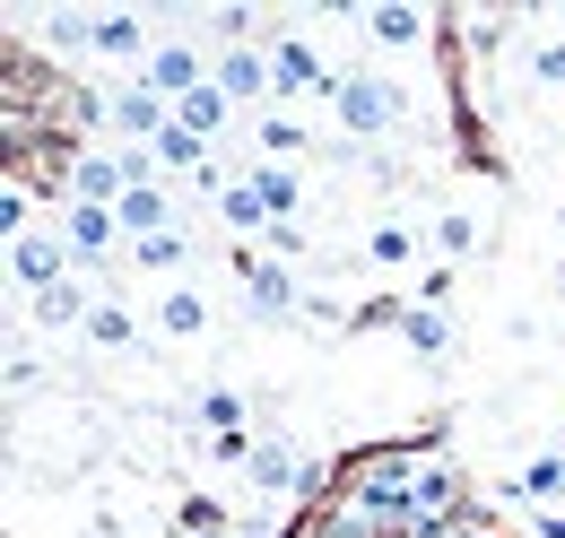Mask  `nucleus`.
I'll use <instances>...</instances> for the list:
<instances>
[{"instance_id":"1","label":"nucleus","mask_w":565,"mask_h":538,"mask_svg":"<svg viewBox=\"0 0 565 538\" xmlns=\"http://www.w3.org/2000/svg\"><path fill=\"white\" fill-rule=\"evenodd\" d=\"M331 122H340V139H349V148H365V139L409 131V122H418V105H409V87H401L392 69H374V62H340Z\"/></svg>"},{"instance_id":"2","label":"nucleus","mask_w":565,"mask_h":538,"mask_svg":"<svg viewBox=\"0 0 565 538\" xmlns=\"http://www.w3.org/2000/svg\"><path fill=\"white\" fill-rule=\"evenodd\" d=\"M305 278L287 261H270L262 244H235V304H244V322H262V331H287V322H305Z\"/></svg>"},{"instance_id":"3","label":"nucleus","mask_w":565,"mask_h":538,"mask_svg":"<svg viewBox=\"0 0 565 538\" xmlns=\"http://www.w3.org/2000/svg\"><path fill=\"white\" fill-rule=\"evenodd\" d=\"M270 69H279L287 105H331V96H340V62H331L313 35H296V26H270Z\"/></svg>"},{"instance_id":"4","label":"nucleus","mask_w":565,"mask_h":538,"mask_svg":"<svg viewBox=\"0 0 565 538\" xmlns=\"http://www.w3.org/2000/svg\"><path fill=\"white\" fill-rule=\"evenodd\" d=\"M53 226L71 235L78 278H87V287H105V278H114V261L131 252V244H122V217H114V208H96V201H62V217H53Z\"/></svg>"},{"instance_id":"5","label":"nucleus","mask_w":565,"mask_h":538,"mask_svg":"<svg viewBox=\"0 0 565 538\" xmlns=\"http://www.w3.org/2000/svg\"><path fill=\"white\" fill-rule=\"evenodd\" d=\"M96 122L122 139V148H148V139L174 122V105H166L148 78H114V87H96Z\"/></svg>"},{"instance_id":"6","label":"nucleus","mask_w":565,"mask_h":538,"mask_svg":"<svg viewBox=\"0 0 565 538\" xmlns=\"http://www.w3.org/2000/svg\"><path fill=\"white\" fill-rule=\"evenodd\" d=\"M78 278V252L62 226H26L18 244H9V287L18 295H44V287H71Z\"/></svg>"},{"instance_id":"7","label":"nucleus","mask_w":565,"mask_h":538,"mask_svg":"<svg viewBox=\"0 0 565 538\" xmlns=\"http://www.w3.org/2000/svg\"><path fill=\"white\" fill-rule=\"evenodd\" d=\"M140 78L166 96V105H183V96H201V87H210V53H201L183 26H157V53H148Z\"/></svg>"},{"instance_id":"8","label":"nucleus","mask_w":565,"mask_h":538,"mask_svg":"<svg viewBox=\"0 0 565 538\" xmlns=\"http://www.w3.org/2000/svg\"><path fill=\"white\" fill-rule=\"evenodd\" d=\"M244 157H270V165H296V157H322V139L305 131V114L270 105V114H253V122H244Z\"/></svg>"},{"instance_id":"9","label":"nucleus","mask_w":565,"mask_h":538,"mask_svg":"<svg viewBox=\"0 0 565 538\" xmlns=\"http://www.w3.org/2000/svg\"><path fill=\"white\" fill-rule=\"evenodd\" d=\"M253 495H296V486H313V461H305V452H296V434H279V426H270V434H262V443H253Z\"/></svg>"},{"instance_id":"10","label":"nucleus","mask_w":565,"mask_h":538,"mask_svg":"<svg viewBox=\"0 0 565 538\" xmlns=\"http://www.w3.org/2000/svg\"><path fill=\"white\" fill-rule=\"evenodd\" d=\"M105 304V287H87V278H71V287H44V295H26V331H87V313Z\"/></svg>"},{"instance_id":"11","label":"nucleus","mask_w":565,"mask_h":538,"mask_svg":"<svg viewBox=\"0 0 565 538\" xmlns=\"http://www.w3.org/2000/svg\"><path fill=\"white\" fill-rule=\"evenodd\" d=\"M356 35H365L374 53H418V44H435L444 26H435L426 9H365V18H356Z\"/></svg>"},{"instance_id":"12","label":"nucleus","mask_w":565,"mask_h":538,"mask_svg":"<svg viewBox=\"0 0 565 538\" xmlns=\"http://www.w3.org/2000/svg\"><path fill=\"white\" fill-rule=\"evenodd\" d=\"M244 183H253V201L270 208V226H296V208H305V174H296V165L244 157Z\"/></svg>"},{"instance_id":"13","label":"nucleus","mask_w":565,"mask_h":538,"mask_svg":"<svg viewBox=\"0 0 565 538\" xmlns=\"http://www.w3.org/2000/svg\"><path fill=\"white\" fill-rule=\"evenodd\" d=\"M122 192H131V183H122V157H114V148H71V201L114 208Z\"/></svg>"},{"instance_id":"14","label":"nucleus","mask_w":565,"mask_h":538,"mask_svg":"<svg viewBox=\"0 0 565 538\" xmlns=\"http://www.w3.org/2000/svg\"><path fill=\"white\" fill-rule=\"evenodd\" d=\"M392 331L409 338V347H418L426 365H444V356H452V313H435V304H409V295H401V313H392Z\"/></svg>"},{"instance_id":"15","label":"nucleus","mask_w":565,"mask_h":538,"mask_svg":"<svg viewBox=\"0 0 565 538\" xmlns=\"http://www.w3.org/2000/svg\"><path fill=\"white\" fill-rule=\"evenodd\" d=\"M87 347H96V356H148V338H140V322H131V313H122V304H114V295H105V304H96V313H87Z\"/></svg>"},{"instance_id":"16","label":"nucleus","mask_w":565,"mask_h":538,"mask_svg":"<svg viewBox=\"0 0 565 538\" xmlns=\"http://www.w3.org/2000/svg\"><path fill=\"white\" fill-rule=\"evenodd\" d=\"M157 331H166V338H201V331H210V295L183 287V278L157 287Z\"/></svg>"},{"instance_id":"17","label":"nucleus","mask_w":565,"mask_h":538,"mask_svg":"<svg viewBox=\"0 0 565 538\" xmlns=\"http://www.w3.org/2000/svg\"><path fill=\"white\" fill-rule=\"evenodd\" d=\"M148 148H157V165H166V183H192V174H201V165H210L217 148L201 131H183V122H166V131L148 139Z\"/></svg>"},{"instance_id":"18","label":"nucleus","mask_w":565,"mask_h":538,"mask_svg":"<svg viewBox=\"0 0 565 538\" xmlns=\"http://www.w3.org/2000/svg\"><path fill=\"white\" fill-rule=\"evenodd\" d=\"M183 417H192L201 434H244V426H253V400H244V391H192Z\"/></svg>"},{"instance_id":"19","label":"nucleus","mask_w":565,"mask_h":538,"mask_svg":"<svg viewBox=\"0 0 565 538\" xmlns=\"http://www.w3.org/2000/svg\"><path fill=\"white\" fill-rule=\"evenodd\" d=\"M131 269H157V278H174V269H192V226H166V235H148L122 252Z\"/></svg>"},{"instance_id":"20","label":"nucleus","mask_w":565,"mask_h":538,"mask_svg":"<svg viewBox=\"0 0 565 538\" xmlns=\"http://www.w3.org/2000/svg\"><path fill=\"white\" fill-rule=\"evenodd\" d=\"M504 495H522L531 513H540V504H557V495H565V452H531V461H522V477H513Z\"/></svg>"},{"instance_id":"21","label":"nucleus","mask_w":565,"mask_h":538,"mask_svg":"<svg viewBox=\"0 0 565 538\" xmlns=\"http://www.w3.org/2000/svg\"><path fill=\"white\" fill-rule=\"evenodd\" d=\"M365 261L374 269H409L418 261V235H409L401 217H374V226H365Z\"/></svg>"},{"instance_id":"22","label":"nucleus","mask_w":565,"mask_h":538,"mask_svg":"<svg viewBox=\"0 0 565 538\" xmlns=\"http://www.w3.org/2000/svg\"><path fill=\"white\" fill-rule=\"evenodd\" d=\"M217 226H226L235 244H262V235H270V208L253 201V183H235V192L217 201Z\"/></svg>"},{"instance_id":"23","label":"nucleus","mask_w":565,"mask_h":538,"mask_svg":"<svg viewBox=\"0 0 565 538\" xmlns=\"http://www.w3.org/2000/svg\"><path fill=\"white\" fill-rule=\"evenodd\" d=\"M0 374H9V391H18V400L44 383V347H35V331H26V322L9 331V365H0Z\"/></svg>"},{"instance_id":"24","label":"nucleus","mask_w":565,"mask_h":538,"mask_svg":"<svg viewBox=\"0 0 565 538\" xmlns=\"http://www.w3.org/2000/svg\"><path fill=\"white\" fill-rule=\"evenodd\" d=\"M479 244H488V235H479L470 208H444V217H435V252H444V261H470Z\"/></svg>"},{"instance_id":"25","label":"nucleus","mask_w":565,"mask_h":538,"mask_svg":"<svg viewBox=\"0 0 565 538\" xmlns=\"http://www.w3.org/2000/svg\"><path fill=\"white\" fill-rule=\"evenodd\" d=\"M174 538H226V504H210V495H183V504H174Z\"/></svg>"},{"instance_id":"26","label":"nucleus","mask_w":565,"mask_h":538,"mask_svg":"<svg viewBox=\"0 0 565 538\" xmlns=\"http://www.w3.org/2000/svg\"><path fill=\"white\" fill-rule=\"evenodd\" d=\"M26 226H35V183H26V174H9V183H0V235L18 244Z\"/></svg>"},{"instance_id":"27","label":"nucleus","mask_w":565,"mask_h":538,"mask_svg":"<svg viewBox=\"0 0 565 538\" xmlns=\"http://www.w3.org/2000/svg\"><path fill=\"white\" fill-rule=\"evenodd\" d=\"M531 538H565V513H531Z\"/></svg>"}]
</instances>
